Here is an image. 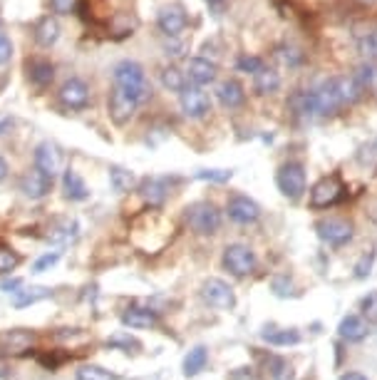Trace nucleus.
<instances>
[{
  "mask_svg": "<svg viewBox=\"0 0 377 380\" xmlns=\"http://www.w3.org/2000/svg\"><path fill=\"white\" fill-rule=\"evenodd\" d=\"M115 87L122 90L124 95H129L136 105H144V102L152 100V82L147 80V72L139 63L134 60H122L115 68Z\"/></svg>",
  "mask_w": 377,
  "mask_h": 380,
  "instance_id": "nucleus-1",
  "label": "nucleus"
},
{
  "mask_svg": "<svg viewBox=\"0 0 377 380\" xmlns=\"http://www.w3.org/2000/svg\"><path fill=\"white\" fill-rule=\"evenodd\" d=\"M184 222L199 236H211L221 229V211L211 201H196L184 209Z\"/></svg>",
  "mask_w": 377,
  "mask_h": 380,
  "instance_id": "nucleus-2",
  "label": "nucleus"
},
{
  "mask_svg": "<svg viewBox=\"0 0 377 380\" xmlns=\"http://www.w3.org/2000/svg\"><path fill=\"white\" fill-rule=\"evenodd\" d=\"M276 184L288 201H298L305 194V167L300 162H286L278 167Z\"/></svg>",
  "mask_w": 377,
  "mask_h": 380,
  "instance_id": "nucleus-3",
  "label": "nucleus"
},
{
  "mask_svg": "<svg viewBox=\"0 0 377 380\" xmlns=\"http://www.w3.org/2000/svg\"><path fill=\"white\" fill-rule=\"evenodd\" d=\"M221 264L229 274L234 276H248L256 271V253L246 246V243H229L224 248V256H221Z\"/></svg>",
  "mask_w": 377,
  "mask_h": 380,
  "instance_id": "nucleus-4",
  "label": "nucleus"
},
{
  "mask_svg": "<svg viewBox=\"0 0 377 380\" xmlns=\"http://www.w3.org/2000/svg\"><path fill=\"white\" fill-rule=\"evenodd\" d=\"M315 234H318V239L323 243H328V246H345V243L352 241V236H355V227H352L347 219H320V222H315Z\"/></svg>",
  "mask_w": 377,
  "mask_h": 380,
  "instance_id": "nucleus-5",
  "label": "nucleus"
},
{
  "mask_svg": "<svg viewBox=\"0 0 377 380\" xmlns=\"http://www.w3.org/2000/svg\"><path fill=\"white\" fill-rule=\"evenodd\" d=\"M343 196V182L338 175H330V177H323L313 184L310 189V206L313 209H328L333 206L336 201H340Z\"/></svg>",
  "mask_w": 377,
  "mask_h": 380,
  "instance_id": "nucleus-6",
  "label": "nucleus"
},
{
  "mask_svg": "<svg viewBox=\"0 0 377 380\" xmlns=\"http://www.w3.org/2000/svg\"><path fill=\"white\" fill-rule=\"evenodd\" d=\"M201 298H204L211 308H219V311H231V308L236 306L234 289L221 279H206L204 284H201Z\"/></svg>",
  "mask_w": 377,
  "mask_h": 380,
  "instance_id": "nucleus-7",
  "label": "nucleus"
},
{
  "mask_svg": "<svg viewBox=\"0 0 377 380\" xmlns=\"http://www.w3.org/2000/svg\"><path fill=\"white\" fill-rule=\"evenodd\" d=\"M226 214H229L231 222L248 227V224H256L261 219V206L253 199H248L246 194H234L226 204Z\"/></svg>",
  "mask_w": 377,
  "mask_h": 380,
  "instance_id": "nucleus-8",
  "label": "nucleus"
},
{
  "mask_svg": "<svg viewBox=\"0 0 377 380\" xmlns=\"http://www.w3.org/2000/svg\"><path fill=\"white\" fill-rule=\"evenodd\" d=\"M179 105H181V112L191 120H201L211 112V97L206 95L201 87L196 84H186V90L179 95Z\"/></svg>",
  "mask_w": 377,
  "mask_h": 380,
  "instance_id": "nucleus-9",
  "label": "nucleus"
},
{
  "mask_svg": "<svg viewBox=\"0 0 377 380\" xmlns=\"http://www.w3.org/2000/svg\"><path fill=\"white\" fill-rule=\"evenodd\" d=\"M58 97L68 110H84L89 105V84L79 77H68L60 84Z\"/></svg>",
  "mask_w": 377,
  "mask_h": 380,
  "instance_id": "nucleus-10",
  "label": "nucleus"
},
{
  "mask_svg": "<svg viewBox=\"0 0 377 380\" xmlns=\"http://www.w3.org/2000/svg\"><path fill=\"white\" fill-rule=\"evenodd\" d=\"M157 25L167 37H179L188 25V15L184 6H164L157 15Z\"/></svg>",
  "mask_w": 377,
  "mask_h": 380,
  "instance_id": "nucleus-11",
  "label": "nucleus"
},
{
  "mask_svg": "<svg viewBox=\"0 0 377 380\" xmlns=\"http://www.w3.org/2000/svg\"><path fill=\"white\" fill-rule=\"evenodd\" d=\"M35 333L25 331V328H13V331L0 333V355H23L30 350Z\"/></svg>",
  "mask_w": 377,
  "mask_h": 380,
  "instance_id": "nucleus-12",
  "label": "nucleus"
},
{
  "mask_svg": "<svg viewBox=\"0 0 377 380\" xmlns=\"http://www.w3.org/2000/svg\"><path fill=\"white\" fill-rule=\"evenodd\" d=\"M330 87H333V92H336L340 110H343V107L355 105V102L365 95V92H362V87L357 84V80L352 77V75H336V77H330Z\"/></svg>",
  "mask_w": 377,
  "mask_h": 380,
  "instance_id": "nucleus-13",
  "label": "nucleus"
},
{
  "mask_svg": "<svg viewBox=\"0 0 377 380\" xmlns=\"http://www.w3.org/2000/svg\"><path fill=\"white\" fill-rule=\"evenodd\" d=\"M288 110L293 117L298 120H318L320 112H318V102H315V95L313 90H295L293 95L288 97Z\"/></svg>",
  "mask_w": 377,
  "mask_h": 380,
  "instance_id": "nucleus-14",
  "label": "nucleus"
},
{
  "mask_svg": "<svg viewBox=\"0 0 377 380\" xmlns=\"http://www.w3.org/2000/svg\"><path fill=\"white\" fill-rule=\"evenodd\" d=\"M32 159H35V169L40 172L42 177H47V179H55V177H58L60 157H58V152H55V147L50 142L37 144Z\"/></svg>",
  "mask_w": 377,
  "mask_h": 380,
  "instance_id": "nucleus-15",
  "label": "nucleus"
},
{
  "mask_svg": "<svg viewBox=\"0 0 377 380\" xmlns=\"http://www.w3.org/2000/svg\"><path fill=\"white\" fill-rule=\"evenodd\" d=\"M136 102L132 100L129 95H124L122 90H112V95H110V117H112V122L115 125H127V122L134 117V112H136Z\"/></svg>",
  "mask_w": 377,
  "mask_h": 380,
  "instance_id": "nucleus-16",
  "label": "nucleus"
},
{
  "mask_svg": "<svg viewBox=\"0 0 377 380\" xmlns=\"http://www.w3.org/2000/svg\"><path fill=\"white\" fill-rule=\"evenodd\" d=\"M186 80L196 87H204V84H211L216 80V63L209 58H194L188 60V68H186Z\"/></svg>",
  "mask_w": 377,
  "mask_h": 380,
  "instance_id": "nucleus-17",
  "label": "nucleus"
},
{
  "mask_svg": "<svg viewBox=\"0 0 377 380\" xmlns=\"http://www.w3.org/2000/svg\"><path fill=\"white\" fill-rule=\"evenodd\" d=\"M139 194L149 206H162L169 196V179H164V177H149V179L141 182Z\"/></svg>",
  "mask_w": 377,
  "mask_h": 380,
  "instance_id": "nucleus-18",
  "label": "nucleus"
},
{
  "mask_svg": "<svg viewBox=\"0 0 377 380\" xmlns=\"http://www.w3.org/2000/svg\"><path fill=\"white\" fill-rule=\"evenodd\" d=\"M27 80H30L35 87L45 90V87H50V82L55 80V65L45 58L27 60Z\"/></svg>",
  "mask_w": 377,
  "mask_h": 380,
  "instance_id": "nucleus-19",
  "label": "nucleus"
},
{
  "mask_svg": "<svg viewBox=\"0 0 377 380\" xmlns=\"http://www.w3.org/2000/svg\"><path fill=\"white\" fill-rule=\"evenodd\" d=\"M216 97L226 110H236V107H241L246 102V92H243L241 82H236V80H224L216 87Z\"/></svg>",
  "mask_w": 377,
  "mask_h": 380,
  "instance_id": "nucleus-20",
  "label": "nucleus"
},
{
  "mask_svg": "<svg viewBox=\"0 0 377 380\" xmlns=\"http://www.w3.org/2000/svg\"><path fill=\"white\" fill-rule=\"evenodd\" d=\"M122 323L129 328H154L159 323L157 311L144 306H129L124 313H122Z\"/></svg>",
  "mask_w": 377,
  "mask_h": 380,
  "instance_id": "nucleus-21",
  "label": "nucleus"
},
{
  "mask_svg": "<svg viewBox=\"0 0 377 380\" xmlns=\"http://www.w3.org/2000/svg\"><path fill=\"white\" fill-rule=\"evenodd\" d=\"M338 336L343 338V341H347V343H360L362 338L367 336V323L362 316H355V313H350V316H345L340 321V326H338Z\"/></svg>",
  "mask_w": 377,
  "mask_h": 380,
  "instance_id": "nucleus-22",
  "label": "nucleus"
},
{
  "mask_svg": "<svg viewBox=\"0 0 377 380\" xmlns=\"http://www.w3.org/2000/svg\"><path fill=\"white\" fill-rule=\"evenodd\" d=\"M63 194H65V199H70V201L89 199L87 184H84V179L75 172V169H65L63 172Z\"/></svg>",
  "mask_w": 377,
  "mask_h": 380,
  "instance_id": "nucleus-23",
  "label": "nucleus"
},
{
  "mask_svg": "<svg viewBox=\"0 0 377 380\" xmlns=\"http://www.w3.org/2000/svg\"><path fill=\"white\" fill-rule=\"evenodd\" d=\"M23 194L30 196V199H42V196L47 194V191L53 189V179H47V177H42L37 169H32L30 175L23 177Z\"/></svg>",
  "mask_w": 377,
  "mask_h": 380,
  "instance_id": "nucleus-24",
  "label": "nucleus"
},
{
  "mask_svg": "<svg viewBox=\"0 0 377 380\" xmlns=\"http://www.w3.org/2000/svg\"><path fill=\"white\" fill-rule=\"evenodd\" d=\"M32 35H35L37 45H42V48H50V45H55V42H58V37H60V23L55 20V18H50V15L40 18Z\"/></svg>",
  "mask_w": 377,
  "mask_h": 380,
  "instance_id": "nucleus-25",
  "label": "nucleus"
},
{
  "mask_svg": "<svg viewBox=\"0 0 377 380\" xmlns=\"http://www.w3.org/2000/svg\"><path fill=\"white\" fill-rule=\"evenodd\" d=\"M253 90L258 95H273V92L281 90V75L273 68H263L261 72L253 75Z\"/></svg>",
  "mask_w": 377,
  "mask_h": 380,
  "instance_id": "nucleus-26",
  "label": "nucleus"
},
{
  "mask_svg": "<svg viewBox=\"0 0 377 380\" xmlns=\"http://www.w3.org/2000/svg\"><path fill=\"white\" fill-rule=\"evenodd\" d=\"M261 338L268 346H295L300 341V333L295 328H263Z\"/></svg>",
  "mask_w": 377,
  "mask_h": 380,
  "instance_id": "nucleus-27",
  "label": "nucleus"
},
{
  "mask_svg": "<svg viewBox=\"0 0 377 380\" xmlns=\"http://www.w3.org/2000/svg\"><path fill=\"white\" fill-rule=\"evenodd\" d=\"M206 363H209V350H206V346H196L184 358V375L194 378V375H199L206 368Z\"/></svg>",
  "mask_w": 377,
  "mask_h": 380,
  "instance_id": "nucleus-28",
  "label": "nucleus"
},
{
  "mask_svg": "<svg viewBox=\"0 0 377 380\" xmlns=\"http://www.w3.org/2000/svg\"><path fill=\"white\" fill-rule=\"evenodd\" d=\"M50 296H53V291L47 289V286H30V289L18 291L15 298H13V306L25 308V306H32V303H37V301H45V298H50Z\"/></svg>",
  "mask_w": 377,
  "mask_h": 380,
  "instance_id": "nucleus-29",
  "label": "nucleus"
},
{
  "mask_svg": "<svg viewBox=\"0 0 377 380\" xmlns=\"http://www.w3.org/2000/svg\"><path fill=\"white\" fill-rule=\"evenodd\" d=\"M159 80H162V84L167 87L169 92H179V95L186 90V84H188L186 82V72H181L177 65H167V68L159 72Z\"/></svg>",
  "mask_w": 377,
  "mask_h": 380,
  "instance_id": "nucleus-30",
  "label": "nucleus"
},
{
  "mask_svg": "<svg viewBox=\"0 0 377 380\" xmlns=\"http://www.w3.org/2000/svg\"><path fill=\"white\" fill-rule=\"evenodd\" d=\"M273 58H276L283 68H288V70H295L305 63V53L300 48H295V45H278L276 53H273Z\"/></svg>",
  "mask_w": 377,
  "mask_h": 380,
  "instance_id": "nucleus-31",
  "label": "nucleus"
},
{
  "mask_svg": "<svg viewBox=\"0 0 377 380\" xmlns=\"http://www.w3.org/2000/svg\"><path fill=\"white\" fill-rule=\"evenodd\" d=\"M266 370H268V378L271 380H293L295 378L293 365H290L286 358H281V355H268Z\"/></svg>",
  "mask_w": 377,
  "mask_h": 380,
  "instance_id": "nucleus-32",
  "label": "nucleus"
},
{
  "mask_svg": "<svg viewBox=\"0 0 377 380\" xmlns=\"http://www.w3.org/2000/svg\"><path fill=\"white\" fill-rule=\"evenodd\" d=\"M352 77L357 80V84L362 87V92H372V95H377V63H362L360 68L355 70Z\"/></svg>",
  "mask_w": 377,
  "mask_h": 380,
  "instance_id": "nucleus-33",
  "label": "nucleus"
},
{
  "mask_svg": "<svg viewBox=\"0 0 377 380\" xmlns=\"http://www.w3.org/2000/svg\"><path fill=\"white\" fill-rule=\"evenodd\" d=\"M357 50L367 63H377V27H367V32L357 35Z\"/></svg>",
  "mask_w": 377,
  "mask_h": 380,
  "instance_id": "nucleus-34",
  "label": "nucleus"
},
{
  "mask_svg": "<svg viewBox=\"0 0 377 380\" xmlns=\"http://www.w3.org/2000/svg\"><path fill=\"white\" fill-rule=\"evenodd\" d=\"M110 182H112V186H115V191H129L132 186L136 184L134 175H132L129 169H122V167L110 169Z\"/></svg>",
  "mask_w": 377,
  "mask_h": 380,
  "instance_id": "nucleus-35",
  "label": "nucleus"
},
{
  "mask_svg": "<svg viewBox=\"0 0 377 380\" xmlns=\"http://www.w3.org/2000/svg\"><path fill=\"white\" fill-rule=\"evenodd\" d=\"M266 68V63H263L258 55H238V60H236V70L238 72H246V75H256L261 72V70Z\"/></svg>",
  "mask_w": 377,
  "mask_h": 380,
  "instance_id": "nucleus-36",
  "label": "nucleus"
},
{
  "mask_svg": "<svg viewBox=\"0 0 377 380\" xmlns=\"http://www.w3.org/2000/svg\"><path fill=\"white\" fill-rule=\"evenodd\" d=\"M23 256L8 246H0V274H13L20 266Z\"/></svg>",
  "mask_w": 377,
  "mask_h": 380,
  "instance_id": "nucleus-37",
  "label": "nucleus"
},
{
  "mask_svg": "<svg viewBox=\"0 0 377 380\" xmlns=\"http://www.w3.org/2000/svg\"><path fill=\"white\" fill-rule=\"evenodd\" d=\"M77 380H117V375L105 370L102 365H82L77 370Z\"/></svg>",
  "mask_w": 377,
  "mask_h": 380,
  "instance_id": "nucleus-38",
  "label": "nucleus"
},
{
  "mask_svg": "<svg viewBox=\"0 0 377 380\" xmlns=\"http://www.w3.org/2000/svg\"><path fill=\"white\" fill-rule=\"evenodd\" d=\"M234 177L231 169H201L196 172V179H204V182H216V184H224Z\"/></svg>",
  "mask_w": 377,
  "mask_h": 380,
  "instance_id": "nucleus-39",
  "label": "nucleus"
},
{
  "mask_svg": "<svg viewBox=\"0 0 377 380\" xmlns=\"http://www.w3.org/2000/svg\"><path fill=\"white\" fill-rule=\"evenodd\" d=\"M360 308H362L365 323H377V291H372V293H367L365 298H362Z\"/></svg>",
  "mask_w": 377,
  "mask_h": 380,
  "instance_id": "nucleus-40",
  "label": "nucleus"
},
{
  "mask_svg": "<svg viewBox=\"0 0 377 380\" xmlns=\"http://www.w3.org/2000/svg\"><path fill=\"white\" fill-rule=\"evenodd\" d=\"M60 261V251H53V253H45V256H40V259L35 261V266H32V271L35 274H42V271L53 269L55 264Z\"/></svg>",
  "mask_w": 377,
  "mask_h": 380,
  "instance_id": "nucleus-41",
  "label": "nucleus"
},
{
  "mask_svg": "<svg viewBox=\"0 0 377 380\" xmlns=\"http://www.w3.org/2000/svg\"><path fill=\"white\" fill-rule=\"evenodd\" d=\"M271 289L276 296H290L293 293V281H290L288 276H276L273 284H271Z\"/></svg>",
  "mask_w": 377,
  "mask_h": 380,
  "instance_id": "nucleus-42",
  "label": "nucleus"
},
{
  "mask_svg": "<svg viewBox=\"0 0 377 380\" xmlns=\"http://www.w3.org/2000/svg\"><path fill=\"white\" fill-rule=\"evenodd\" d=\"M372 261H375V251L365 253V256H362V259L357 261V266H355V279H365V276L370 274Z\"/></svg>",
  "mask_w": 377,
  "mask_h": 380,
  "instance_id": "nucleus-43",
  "label": "nucleus"
},
{
  "mask_svg": "<svg viewBox=\"0 0 377 380\" xmlns=\"http://www.w3.org/2000/svg\"><path fill=\"white\" fill-rule=\"evenodd\" d=\"M77 6V0H50V11L58 15H70Z\"/></svg>",
  "mask_w": 377,
  "mask_h": 380,
  "instance_id": "nucleus-44",
  "label": "nucleus"
},
{
  "mask_svg": "<svg viewBox=\"0 0 377 380\" xmlns=\"http://www.w3.org/2000/svg\"><path fill=\"white\" fill-rule=\"evenodd\" d=\"M11 58H13V42L11 37L0 32V65L11 63Z\"/></svg>",
  "mask_w": 377,
  "mask_h": 380,
  "instance_id": "nucleus-45",
  "label": "nucleus"
},
{
  "mask_svg": "<svg viewBox=\"0 0 377 380\" xmlns=\"http://www.w3.org/2000/svg\"><path fill=\"white\" fill-rule=\"evenodd\" d=\"M107 346H120V348H139V341H134L132 336H115L107 341Z\"/></svg>",
  "mask_w": 377,
  "mask_h": 380,
  "instance_id": "nucleus-46",
  "label": "nucleus"
},
{
  "mask_svg": "<svg viewBox=\"0 0 377 380\" xmlns=\"http://www.w3.org/2000/svg\"><path fill=\"white\" fill-rule=\"evenodd\" d=\"M184 50H186V45H184L181 40H177V37H169V42L164 45V53L172 55V58H179V55H184Z\"/></svg>",
  "mask_w": 377,
  "mask_h": 380,
  "instance_id": "nucleus-47",
  "label": "nucleus"
},
{
  "mask_svg": "<svg viewBox=\"0 0 377 380\" xmlns=\"http://www.w3.org/2000/svg\"><path fill=\"white\" fill-rule=\"evenodd\" d=\"M231 380H258V375L251 368H236L231 373Z\"/></svg>",
  "mask_w": 377,
  "mask_h": 380,
  "instance_id": "nucleus-48",
  "label": "nucleus"
},
{
  "mask_svg": "<svg viewBox=\"0 0 377 380\" xmlns=\"http://www.w3.org/2000/svg\"><path fill=\"white\" fill-rule=\"evenodd\" d=\"M23 286V281L20 279H11V281H3L0 284V289L6 291V293H18V289Z\"/></svg>",
  "mask_w": 377,
  "mask_h": 380,
  "instance_id": "nucleus-49",
  "label": "nucleus"
},
{
  "mask_svg": "<svg viewBox=\"0 0 377 380\" xmlns=\"http://www.w3.org/2000/svg\"><path fill=\"white\" fill-rule=\"evenodd\" d=\"M13 125H15V120H13L8 112H0V134H6Z\"/></svg>",
  "mask_w": 377,
  "mask_h": 380,
  "instance_id": "nucleus-50",
  "label": "nucleus"
},
{
  "mask_svg": "<svg viewBox=\"0 0 377 380\" xmlns=\"http://www.w3.org/2000/svg\"><path fill=\"white\" fill-rule=\"evenodd\" d=\"M206 3H209V8L214 13H221V11H224V6H226V0H206Z\"/></svg>",
  "mask_w": 377,
  "mask_h": 380,
  "instance_id": "nucleus-51",
  "label": "nucleus"
},
{
  "mask_svg": "<svg viewBox=\"0 0 377 380\" xmlns=\"http://www.w3.org/2000/svg\"><path fill=\"white\" fill-rule=\"evenodd\" d=\"M340 380H367L362 373H355V370H350V373H343Z\"/></svg>",
  "mask_w": 377,
  "mask_h": 380,
  "instance_id": "nucleus-52",
  "label": "nucleus"
},
{
  "mask_svg": "<svg viewBox=\"0 0 377 380\" xmlns=\"http://www.w3.org/2000/svg\"><path fill=\"white\" fill-rule=\"evenodd\" d=\"M6 177H8V162L6 157H0V182H6Z\"/></svg>",
  "mask_w": 377,
  "mask_h": 380,
  "instance_id": "nucleus-53",
  "label": "nucleus"
},
{
  "mask_svg": "<svg viewBox=\"0 0 377 380\" xmlns=\"http://www.w3.org/2000/svg\"><path fill=\"white\" fill-rule=\"evenodd\" d=\"M360 3H365V6H372V3H377V0H360Z\"/></svg>",
  "mask_w": 377,
  "mask_h": 380,
  "instance_id": "nucleus-54",
  "label": "nucleus"
}]
</instances>
